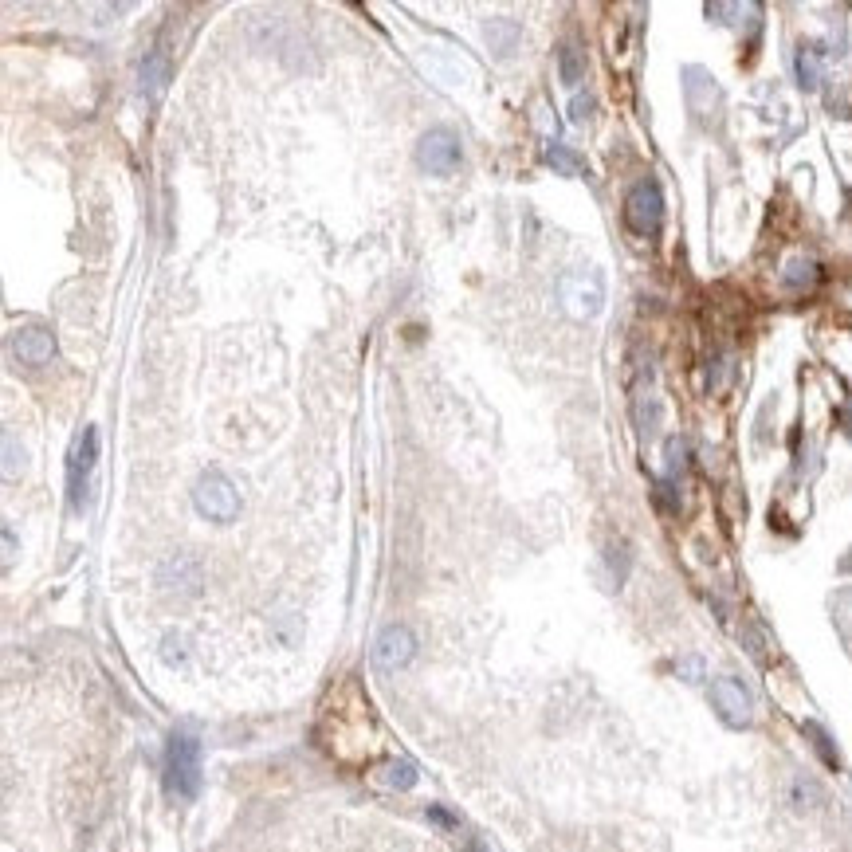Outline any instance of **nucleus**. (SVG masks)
I'll list each match as a JSON object with an SVG mask.
<instances>
[{"mask_svg": "<svg viewBox=\"0 0 852 852\" xmlns=\"http://www.w3.org/2000/svg\"><path fill=\"white\" fill-rule=\"evenodd\" d=\"M165 790L169 798L193 801L201 794V739L193 731H173L165 746Z\"/></svg>", "mask_w": 852, "mask_h": 852, "instance_id": "obj_1", "label": "nucleus"}, {"mask_svg": "<svg viewBox=\"0 0 852 852\" xmlns=\"http://www.w3.org/2000/svg\"><path fill=\"white\" fill-rule=\"evenodd\" d=\"M193 507L201 519L209 523H232L240 515V495L236 483L228 480L224 472H205L201 480L193 483Z\"/></svg>", "mask_w": 852, "mask_h": 852, "instance_id": "obj_2", "label": "nucleus"}, {"mask_svg": "<svg viewBox=\"0 0 852 852\" xmlns=\"http://www.w3.org/2000/svg\"><path fill=\"white\" fill-rule=\"evenodd\" d=\"M95 464H99V428H83V436L71 448V464H67V499H71V511H87Z\"/></svg>", "mask_w": 852, "mask_h": 852, "instance_id": "obj_3", "label": "nucleus"}, {"mask_svg": "<svg viewBox=\"0 0 852 852\" xmlns=\"http://www.w3.org/2000/svg\"><path fill=\"white\" fill-rule=\"evenodd\" d=\"M625 224L637 232V236H656L660 224H664V189L656 177H644L629 189L625 197Z\"/></svg>", "mask_w": 852, "mask_h": 852, "instance_id": "obj_4", "label": "nucleus"}, {"mask_svg": "<svg viewBox=\"0 0 852 852\" xmlns=\"http://www.w3.org/2000/svg\"><path fill=\"white\" fill-rule=\"evenodd\" d=\"M605 303V283L597 271H570L562 279V307L570 319H593L601 315Z\"/></svg>", "mask_w": 852, "mask_h": 852, "instance_id": "obj_5", "label": "nucleus"}, {"mask_svg": "<svg viewBox=\"0 0 852 852\" xmlns=\"http://www.w3.org/2000/svg\"><path fill=\"white\" fill-rule=\"evenodd\" d=\"M711 703L727 727H750V719H754V699L743 680H735V676L711 680Z\"/></svg>", "mask_w": 852, "mask_h": 852, "instance_id": "obj_6", "label": "nucleus"}, {"mask_svg": "<svg viewBox=\"0 0 852 852\" xmlns=\"http://www.w3.org/2000/svg\"><path fill=\"white\" fill-rule=\"evenodd\" d=\"M417 161H421V169H428L432 177L456 173V165H460V142H456V134L452 130H428L425 138L417 142Z\"/></svg>", "mask_w": 852, "mask_h": 852, "instance_id": "obj_7", "label": "nucleus"}, {"mask_svg": "<svg viewBox=\"0 0 852 852\" xmlns=\"http://www.w3.org/2000/svg\"><path fill=\"white\" fill-rule=\"evenodd\" d=\"M413 652H417V640H413V633L405 625H389V629H381V637L373 640V664L385 668V672L405 668L413 660Z\"/></svg>", "mask_w": 852, "mask_h": 852, "instance_id": "obj_8", "label": "nucleus"}, {"mask_svg": "<svg viewBox=\"0 0 852 852\" xmlns=\"http://www.w3.org/2000/svg\"><path fill=\"white\" fill-rule=\"evenodd\" d=\"M12 354L24 366H48L55 358V334L48 326H24L12 334Z\"/></svg>", "mask_w": 852, "mask_h": 852, "instance_id": "obj_9", "label": "nucleus"}, {"mask_svg": "<svg viewBox=\"0 0 852 852\" xmlns=\"http://www.w3.org/2000/svg\"><path fill=\"white\" fill-rule=\"evenodd\" d=\"M158 582L165 589H173V593L197 597V593H201V566H197L193 558L177 554V558H169V562H165V566L158 570Z\"/></svg>", "mask_w": 852, "mask_h": 852, "instance_id": "obj_10", "label": "nucleus"}, {"mask_svg": "<svg viewBox=\"0 0 852 852\" xmlns=\"http://www.w3.org/2000/svg\"><path fill=\"white\" fill-rule=\"evenodd\" d=\"M165 87H169V55L150 52L142 59V95H146L150 103H161Z\"/></svg>", "mask_w": 852, "mask_h": 852, "instance_id": "obj_11", "label": "nucleus"}, {"mask_svg": "<svg viewBox=\"0 0 852 852\" xmlns=\"http://www.w3.org/2000/svg\"><path fill=\"white\" fill-rule=\"evenodd\" d=\"M558 75H562L566 87H578L582 75H586V52L574 48V44H566V48L558 52Z\"/></svg>", "mask_w": 852, "mask_h": 852, "instance_id": "obj_12", "label": "nucleus"}, {"mask_svg": "<svg viewBox=\"0 0 852 852\" xmlns=\"http://www.w3.org/2000/svg\"><path fill=\"white\" fill-rule=\"evenodd\" d=\"M821 279V267L813 264V260H790L786 264V271H782V283L790 287V291H805V287H813Z\"/></svg>", "mask_w": 852, "mask_h": 852, "instance_id": "obj_13", "label": "nucleus"}, {"mask_svg": "<svg viewBox=\"0 0 852 852\" xmlns=\"http://www.w3.org/2000/svg\"><path fill=\"white\" fill-rule=\"evenodd\" d=\"M487 40H491V48L499 55H511L515 52V44H519V24H515V20H491Z\"/></svg>", "mask_w": 852, "mask_h": 852, "instance_id": "obj_14", "label": "nucleus"}, {"mask_svg": "<svg viewBox=\"0 0 852 852\" xmlns=\"http://www.w3.org/2000/svg\"><path fill=\"white\" fill-rule=\"evenodd\" d=\"M633 413H637L640 432H652L656 421H660V401L652 389H637V401H633Z\"/></svg>", "mask_w": 852, "mask_h": 852, "instance_id": "obj_15", "label": "nucleus"}, {"mask_svg": "<svg viewBox=\"0 0 852 852\" xmlns=\"http://www.w3.org/2000/svg\"><path fill=\"white\" fill-rule=\"evenodd\" d=\"M546 161H550L558 173H566V177H582V173H586V161L578 158L570 146H550V150H546Z\"/></svg>", "mask_w": 852, "mask_h": 852, "instance_id": "obj_16", "label": "nucleus"}, {"mask_svg": "<svg viewBox=\"0 0 852 852\" xmlns=\"http://www.w3.org/2000/svg\"><path fill=\"white\" fill-rule=\"evenodd\" d=\"M794 67H798V83L805 91H813V87L821 83V59H817L813 48H801L798 59H794Z\"/></svg>", "mask_w": 852, "mask_h": 852, "instance_id": "obj_17", "label": "nucleus"}, {"mask_svg": "<svg viewBox=\"0 0 852 852\" xmlns=\"http://www.w3.org/2000/svg\"><path fill=\"white\" fill-rule=\"evenodd\" d=\"M381 782L393 786V790H409V786L417 782V766L405 762V758H401V762H389V766L381 770Z\"/></svg>", "mask_w": 852, "mask_h": 852, "instance_id": "obj_18", "label": "nucleus"}, {"mask_svg": "<svg viewBox=\"0 0 852 852\" xmlns=\"http://www.w3.org/2000/svg\"><path fill=\"white\" fill-rule=\"evenodd\" d=\"M805 735L817 743V750H821V758L829 762V766H837V750H833V743H829V735L817 727V723H805Z\"/></svg>", "mask_w": 852, "mask_h": 852, "instance_id": "obj_19", "label": "nucleus"}, {"mask_svg": "<svg viewBox=\"0 0 852 852\" xmlns=\"http://www.w3.org/2000/svg\"><path fill=\"white\" fill-rule=\"evenodd\" d=\"M684 452H688V440H684V436H672V440H668V476H676V472H680Z\"/></svg>", "mask_w": 852, "mask_h": 852, "instance_id": "obj_20", "label": "nucleus"}, {"mask_svg": "<svg viewBox=\"0 0 852 852\" xmlns=\"http://www.w3.org/2000/svg\"><path fill=\"white\" fill-rule=\"evenodd\" d=\"M652 499H656V507L660 511H676L680 507V499H676V487L664 480V483H656V491H652Z\"/></svg>", "mask_w": 852, "mask_h": 852, "instance_id": "obj_21", "label": "nucleus"}, {"mask_svg": "<svg viewBox=\"0 0 852 852\" xmlns=\"http://www.w3.org/2000/svg\"><path fill=\"white\" fill-rule=\"evenodd\" d=\"M4 476H16V440H12V432H4Z\"/></svg>", "mask_w": 852, "mask_h": 852, "instance_id": "obj_22", "label": "nucleus"}, {"mask_svg": "<svg viewBox=\"0 0 852 852\" xmlns=\"http://www.w3.org/2000/svg\"><path fill=\"white\" fill-rule=\"evenodd\" d=\"M165 660H169V664H177V660H185V640H181V637H173V633H169V637H165Z\"/></svg>", "mask_w": 852, "mask_h": 852, "instance_id": "obj_23", "label": "nucleus"}, {"mask_svg": "<svg viewBox=\"0 0 852 852\" xmlns=\"http://www.w3.org/2000/svg\"><path fill=\"white\" fill-rule=\"evenodd\" d=\"M589 107H593V99H589V95H578V99H574V107H570V118H574V122H586Z\"/></svg>", "mask_w": 852, "mask_h": 852, "instance_id": "obj_24", "label": "nucleus"}, {"mask_svg": "<svg viewBox=\"0 0 852 852\" xmlns=\"http://www.w3.org/2000/svg\"><path fill=\"white\" fill-rule=\"evenodd\" d=\"M676 672H680V676H688V680H699V676H703V664H699V660H680V664H676Z\"/></svg>", "mask_w": 852, "mask_h": 852, "instance_id": "obj_25", "label": "nucleus"}, {"mask_svg": "<svg viewBox=\"0 0 852 852\" xmlns=\"http://www.w3.org/2000/svg\"><path fill=\"white\" fill-rule=\"evenodd\" d=\"M428 817H432L436 825H444V829H456V825H460V821H456V817H448L440 805H428Z\"/></svg>", "mask_w": 852, "mask_h": 852, "instance_id": "obj_26", "label": "nucleus"}]
</instances>
